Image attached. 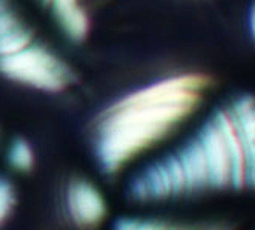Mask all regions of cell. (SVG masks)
Masks as SVG:
<instances>
[{
    "label": "cell",
    "mask_w": 255,
    "mask_h": 230,
    "mask_svg": "<svg viewBox=\"0 0 255 230\" xmlns=\"http://www.w3.org/2000/svg\"><path fill=\"white\" fill-rule=\"evenodd\" d=\"M6 161L8 166L15 172H31L35 167V151L32 145L23 137L14 138L6 149Z\"/></svg>",
    "instance_id": "9c48e42d"
},
{
    "label": "cell",
    "mask_w": 255,
    "mask_h": 230,
    "mask_svg": "<svg viewBox=\"0 0 255 230\" xmlns=\"http://www.w3.org/2000/svg\"><path fill=\"white\" fill-rule=\"evenodd\" d=\"M212 80L188 73L144 84L109 103L93 123L99 167L116 175L143 152L165 140L202 103Z\"/></svg>",
    "instance_id": "6da1fadb"
},
{
    "label": "cell",
    "mask_w": 255,
    "mask_h": 230,
    "mask_svg": "<svg viewBox=\"0 0 255 230\" xmlns=\"http://www.w3.org/2000/svg\"><path fill=\"white\" fill-rule=\"evenodd\" d=\"M39 2L46 6L48 9H52V8H60V6H66L69 5L71 2H74V0H39Z\"/></svg>",
    "instance_id": "7c38bea8"
},
{
    "label": "cell",
    "mask_w": 255,
    "mask_h": 230,
    "mask_svg": "<svg viewBox=\"0 0 255 230\" xmlns=\"http://www.w3.org/2000/svg\"><path fill=\"white\" fill-rule=\"evenodd\" d=\"M0 76L29 89L57 94L76 81L72 68L51 48L34 40L20 51L0 57Z\"/></svg>",
    "instance_id": "7a4b0ae2"
},
{
    "label": "cell",
    "mask_w": 255,
    "mask_h": 230,
    "mask_svg": "<svg viewBox=\"0 0 255 230\" xmlns=\"http://www.w3.org/2000/svg\"><path fill=\"white\" fill-rule=\"evenodd\" d=\"M215 121L220 126L229 153L231 184L237 189H242L246 186V149L243 138L229 111H220L215 115Z\"/></svg>",
    "instance_id": "8992f818"
},
{
    "label": "cell",
    "mask_w": 255,
    "mask_h": 230,
    "mask_svg": "<svg viewBox=\"0 0 255 230\" xmlns=\"http://www.w3.org/2000/svg\"><path fill=\"white\" fill-rule=\"evenodd\" d=\"M63 203L68 221L76 230H99L109 217L103 192L83 176H74L66 183Z\"/></svg>",
    "instance_id": "3957f363"
},
{
    "label": "cell",
    "mask_w": 255,
    "mask_h": 230,
    "mask_svg": "<svg viewBox=\"0 0 255 230\" xmlns=\"http://www.w3.org/2000/svg\"><path fill=\"white\" fill-rule=\"evenodd\" d=\"M200 148H202L209 184L215 187H226L231 184V163L229 153L225 143L220 126L217 125L215 118L209 121L197 137Z\"/></svg>",
    "instance_id": "277c9868"
},
{
    "label": "cell",
    "mask_w": 255,
    "mask_h": 230,
    "mask_svg": "<svg viewBox=\"0 0 255 230\" xmlns=\"http://www.w3.org/2000/svg\"><path fill=\"white\" fill-rule=\"evenodd\" d=\"M111 230H234L232 227L212 224V226H186L169 223L158 218H144V217H119L114 220Z\"/></svg>",
    "instance_id": "52a82bcc"
},
{
    "label": "cell",
    "mask_w": 255,
    "mask_h": 230,
    "mask_svg": "<svg viewBox=\"0 0 255 230\" xmlns=\"http://www.w3.org/2000/svg\"><path fill=\"white\" fill-rule=\"evenodd\" d=\"M15 204L17 193L14 184L5 176H0V227L9 220Z\"/></svg>",
    "instance_id": "30bf717a"
},
{
    "label": "cell",
    "mask_w": 255,
    "mask_h": 230,
    "mask_svg": "<svg viewBox=\"0 0 255 230\" xmlns=\"http://www.w3.org/2000/svg\"><path fill=\"white\" fill-rule=\"evenodd\" d=\"M180 164L183 167L185 176H186V186L188 190H192L195 187H203L209 184L208 178V169H206V161L200 148L198 140L195 138L194 141L181 151L178 155Z\"/></svg>",
    "instance_id": "ba28073f"
},
{
    "label": "cell",
    "mask_w": 255,
    "mask_h": 230,
    "mask_svg": "<svg viewBox=\"0 0 255 230\" xmlns=\"http://www.w3.org/2000/svg\"><path fill=\"white\" fill-rule=\"evenodd\" d=\"M248 28H249V35L255 45V0L251 3V8L248 11Z\"/></svg>",
    "instance_id": "8fae6325"
},
{
    "label": "cell",
    "mask_w": 255,
    "mask_h": 230,
    "mask_svg": "<svg viewBox=\"0 0 255 230\" xmlns=\"http://www.w3.org/2000/svg\"><path fill=\"white\" fill-rule=\"evenodd\" d=\"M35 40V32L12 0H0V57L20 51Z\"/></svg>",
    "instance_id": "5b68a950"
}]
</instances>
